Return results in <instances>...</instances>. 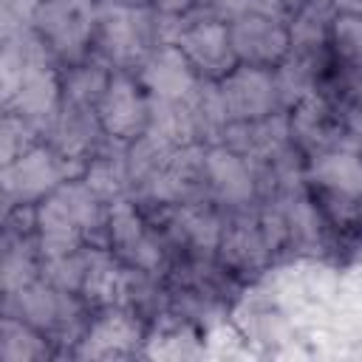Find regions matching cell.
I'll use <instances>...</instances> for the list:
<instances>
[{"label": "cell", "instance_id": "1", "mask_svg": "<svg viewBox=\"0 0 362 362\" xmlns=\"http://www.w3.org/2000/svg\"><path fill=\"white\" fill-rule=\"evenodd\" d=\"M37 243L45 260L82 249V240L107 226L102 215V198L85 181H62L51 195L37 201L34 209Z\"/></svg>", "mask_w": 362, "mask_h": 362}, {"label": "cell", "instance_id": "2", "mask_svg": "<svg viewBox=\"0 0 362 362\" xmlns=\"http://www.w3.org/2000/svg\"><path fill=\"white\" fill-rule=\"evenodd\" d=\"M156 45V11L127 3H102L96 48L110 65L144 62Z\"/></svg>", "mask_w": 362, "mask_h": 362}, {"label": "cell", "instance_id": "3", "mask_svg": "<svg viewBox=\"0 0 362 362\" xmlns=\"http://www.w3.org/2000/svg\"><path fill=\"white\" fill-rule=\"evenodd\" d=\"M31 23L57 57L79 59L96 37L99 8L93 0H42Z\"/></svg>", "mask_w": 362, "mask_h": 362}, {"label": "cell", "instance_id": "4", "mask_svg": "<svg viewBox=\"0 0 362 362\" xmlns=\"http://www.w3.org/2000/svg\"><path fill=\"white\" fill-rule=\"evenodd\" d=\"M76 167H68V158H62L54 147L34 144L23 156L6 164L3 170V189L11 204H31L51 195L62 181L76 175Z\"/></svg>", "mask_w": 362, "mask_h": 362}, {"label": "cell", "instance_id": "5", "mask_svg": "<svg viewBox=\"0 0 362 362\" xmlns=\"http://www.w3.org/2000/svg\"><path fill=\"white\" fill-rule=\"evenodd\" d=\"M178 48L187 54V59L204 79H223L238 65L229 40V25L223 20L198 17L187 11V28L178 37Z\"/></svg>", "mask_w": 362, "mask_h": 362}, {"label": "cell", "instance_id": "6", "mask_svg": "<svg viewBox=\"0 0 362 362\" xmlns=\"http://www.w3.org/2000/svg\"><path fill=\"white\" fill-rule=\"evenodd\" d=\"M96 116L102 130L116 141H133L147 130L150 122V96L127 74H113L99 105Z\"/></svg>", "mask_w": 362, "mask_h": 362}, {"label": "cell", "instance_id": "7", "mask_svg": "<svg viewBox=\"0 0 362 362\" xmlns=\"http://www.w3.org/2000/svg\"><path fill=\"white\" fill-rule=\"evenodd\" d=\"M229 40L238 62L243 65H257V68H272L280 65L291 54V40H288V25L246 11L229 23Z\"/></svg>", "mask_w": 362, "mask_h": 362}, {"label": "cell", "instance_id": "8", "mask_svg": "<svg viewBox=\"0 0 362 362\" xmlns=\"http://www.w3.org/2000/svg\"><path fill=\"white\" fill-rule=\"evenodd\" d=\"M221 82V93L226 102L229 122H255L277 110V85L269 68L257 65H235Z\"/></svg>", "mask_w": 362, "mask_h": 362}, {"label": "cell", "instance_id": "9", "mask_svg": "<svg viewBox=\"0 0 362 362\" xmlns=\"http://www.w3.org/2000/svg\"><path fill=\"white\" fill-rule=\"evenodd\" d=\"M288 139H291V116L274 110L255 122H229L221 144L232 147L252 164H269L286 153Z\"/></svg>", "mask_w": 362, "mask_h": 362}, {"label": "cell", "instance_id": "10", "mask_svg": "<svg viewBox=\"0 0 362 362\" xmlns=\"http://www.w3.org/2000/svg\"><path fill=\"white\" fill-rule=\"evenodd\" d=\"M198 82V71L178 45H156L141 62V88L147 96L187 102Z\"/></svg>", "mask_w": 362, "mask_h": 362}, {"label": "cell", "instance_id": "11", "mask_svg": "<svg viewBox=\"0 0 362 362\" xmlns=\"http://www.w3.org/2000/svg\"><path fill=\"white\" fill-rule=\"evenodd\" d=\"M8 105H11L14 113H20L31 122H40V119L54 122V116L62 105V85H59V76L45 62L42 45L28 57V62L23 68V76H20Z\"/></svg>", "mask_w": 362, "mask_h": 362}, {"label": "cell", "instance_id": "12", "mask_svg": "<svg viewBox=\"0 0 362 362\" xmlns=\"http://www.w3.org/2000/svg\"><path fill=\"white\" fill-rule=\"evenodd\" d=\"M107 238H110L113 249L119 252V257L127 260L130 266H136L141 272H156L158 269L161 249L150 238V232L144 229L136 206L127 198L110 201V209H107Z\"/></svg>", "mask_w": 362, "mask_h": 362}, {"label": "cell", "instance_id": "13", "mask_svg": "<svg viewBox=\"0 0 362 362\" xmlns=\"http://www.w3.org/2000/svg\"><path fill=\"white\" fill-rule=\"evenodd\" d=\"M255 164L235 153L226 144H212L206 150V184L218 195V201L243 206L257 192V175L252 170Z\"/></svg>", "mask_w": 362, "mask_h": 362}, {"label": "cell", "instance_id": "14", "mask_svg": "<svg viewBox=\"0 0 362 362\" xmlns=\"http://www.w3.org/2000/svg\"><path fill=\"white\" fill-rule=\"evenodd\" d=\"M11 300L17 305L20 320H25L28 325H34L40 331L62 328L65 322H74V317H76V305L71 300V291L57 288L45 277L28 283L17 294H11Z\"/></svg>", "mask_w": 362, "mask_h": 362}, {"label": "cell", "instance_id": "15", "mask_svg": "<svg viewBox=\"0 0 362 362\" xmlns=\"http://www.w3.org/2000/svg\"><path fill=\"white\" fill-rule=\"evenodd\" d=\"M102 130L96 107H85V105H68L62 102L54 122H51V147L74 161L82 164V158H88V153L96 144V133Z\"/></svg>", "mask_w": 362, "mask_h": 362}, {"label": "cell", "instance_id": "16", "mask_svg": "<svg viewBox=\"0 0 362 362\" xmlns=\"http://www.w3.org/2000/svg\"><path fill=\"white\" fill-rule=\"evenodd\" d=\"M141 339V322L127 311H107L102 314L85 334V342L79 348V356H124L136 351Z\"/></svg>", "mask_w": 362, "mask_h": 362}, {"label": "cell", "instance_id": "17", "mask_svg": "<svg viewBox=\"0 0 362 362\" xmlns=\"http://www.w3.org/2000/svg\"><path fill=\"white\" fill-rule=\"evenodd\" d=\"M308 178L337 195L356 198L362 195V156L356 150L331 147L311 158Z\"/></svg>", "mask_w": 362, "mask_h": 362}, {"label": "cell", "instance_id": "18", "mask_svg": "<svg viewBox=\"0 0 362 362\" xmlns=\"http://www.w3.org/2000/svg\"><path fill=\"white\" fill-rule=\"evenodd\" d=\"M218 249H221L223 263L232 269H240V272L263 266L272 252L257 221H235L232 226H226Z\"/></svg>", "mask_w": 362, "mask_h": 362}, {"label": "cell", "instance_id": "19", "mask_svg": "<svg viewBox=\"0 0 362 362\" xmlns=\"http://www.w3.org/2000/svg\"><path fill=\"white\" fill-rule=\"evenodd\" d=\"M127 272L102 249H90L88 252V272H85V283L79 288V294L88 303L96 305H113L122 300V294H127Z\"/></svg>", "mask_w": 362, "mask_h": 362}, {"label": "cell", "instance_id": "20", "mask_svg": "<svg viewBox=\"0 0 362 362\" xmlns=\"http://www.w3.org/2000/svg\"><path fill=\"white\" fill-rule=\"evenodd\" d=\"M334 8L328 0H305V6L297 11V17L288 23V40H291V54H305L317 57L328 40L331 23H334Z\"/></svg>", "mask_w": 362, "mask_h": 362}, {"label": "cell", "instance_id": "21", "mask_svg": "<svg viewBox=\"0 0 362 362\" xmlns=\"http://www.w3.org/2000/svg\"><path fill=\"white\" fill-rule=\"evenodd\" d=\"M187 102H189V113H192V124H195V139L221 144L223 130L229 124V113H226V102H223V93H221V82L201 79Z\"/></svg>", "mask_w": 362, "mask_h": 362}, {"label": "cell", "instance_id": "22", "mask_svg": "<svg viewBox=\"0 0 362 362\" xmlns=\"http://www.w3.org/2000/svg\"><path fill=\"white\" fill-rule=\"evenodd\" d=\"M144 133L156 136L158 141H164L170 147L195 144L198 139H195V124H192L189 102H170V99L150 96V122H147Z\"/></svg>", "mask_w": 362, "mask_h": 362}, {"label": "cell", "instance_id": "23", "mask_svg": "<svg viewBox=\"0 0 362 362\" xmlns=\"http://www.w3.org/2000/svg\"><path fill=\"white\" fill-rule=\"evenodd\" d=\"M274 85L283 107L300 105L305 96L317 93V57L288 54L274 71Z\"/></svg>", "mask_w": 362, "mask_h": 362}, {"label": "cell", "instance_id": "24", "mask_svg": "<svg viewBox=\"0 0 362 362\" xmlns=\"http://www.w3.org/2000/svg\"><path fill=\"white\" fill-rule=\"evenodd\" d=\"M297 110L291 113V139H300L308 147L317 144H334V119H331V107L320 93L305 96L300 105H294Z\"/></svg>", "mask_w": 362, "mask_h": 362}, {"label": "cell", "instance_id": "25", "mask_svg": "<svg viewBox=\"0 0 362 362\" xmlns=\"http://www.w3.org/2000/svg\"><path fill=\"white\" fill-rule=\"evenodd\" d=\"M173 226H175V235L187 243H192L195 249L201 252H212L221 246V235H223V226L218 221V215L206 206H198V204H184L175 209L173 215Z\"/></svg>", "mask_w": 362, "mask_h": 362}, {"label": "cell", "instance_id": "26", "mask_svg": "<svg viewBox=\"0 0 362 362\" xmlns=\"http://www.w3.org/2000/svg\"><path fill=\"white\" fill-rule=\"evenodd\" d=\"M107 82H110V76L99 65H74L59 79V85H62V102L96 107L99 99H102V93H105V88H107Z\"/></svg>", "mask_w": 362, "mask_h": 362}, {"label": "cell", "instance_id": "27", "mask_svg": "<svg viewBox=\"0 0 362 362\" xmlns=\"http://www.w3.org/2000/svg\"><path fill=\"white\" fill-rule=\"evenodd\" d=\"M102 201H116L122 198L124 187L130 184L127 178V164L124 158H110V156H99L90 161V167L85 170V178H82Z\"/></svg>", "mask_w": 362, "mask_h": 362}, {"label": "cell", "instance_id": "28", "mask_svg": "<svg viewBox=\"0 0 362 362\" xmlns=\"http://www.w3.org/2000/svg\"><path fill=\"white\" fill-rule=\"evenodd\" d=\"M45 354L48 351L42 339L34 334V325H28L25 320H14V317L3 320V359L6 362H28Z\"/></svg>", "mask_w": 362, "mask_h": 362}, {"label": "cell", "instance_id": "29", "mask_svg": "<svg viewBox=\"0 0 362 362\" xmlns=\"http://www.w3.org/2000/svg\"><path fill=\"white\" fill-rule=\"evenodd\" d=\"M45 280L54 283L57 288L62 291H79L82 283H85V272H88V252H71V255H62V257H51L45 260Z\"/></svg>", "mask_w": 362, "mask_h": 362}, {"label": "cell", "instance_id": "30", "mask_svg": "<svg viewBox=\"0 0 362 362\" xmlns=\"http://www.w3.org/2000/svg\"><path fill=\"white\" fill-rule=\"evenodd\" d=\"M37 280V263L31 257V252L20 243V246H8L6 257H3V288L6 294H17L20 288H25L28 283Z\"/></svg>", "mask_w": 362, "mask_h": 362}, {"label": "cell", "instance_id": "31", "mask_svg": "<svg viewBox=\"0 0 362 362\" xmlns=\"http://www.w3.org/2000/svg\"><path fill=\"white\" fill-rule=\"evenodd\" d=\"M334 48L348 62H362V14H334Z\"/></svg>", "mask_w": 362, "mask_h": 362}, {"label": "cell", "instance_id": "32", "mask_svg": "<svg viewBox=\"0 0 362 362\" xmlns=\"http://www.w3.org/2000/svg\"><path fill=\"white\" fill-rule=\"evenodd\" d=\"M31 133H34L31 119H25V116H20L14 110L6 116V122H3V164L14 161L17 156H23L25 150L34 147L31 144Z\"/></svg>", "mask_w": 362, "mask_h": 362}, {"label": "cell", "instance_id": "33", "mask_svg": "<svg viewBox=\"0 0 362 362\" xmlns=\"http://www.w3.org/2000/svg\"><path fill=\"white\" fill-rule=\"evenodd\" d=\"M198 17H212V20H235L240 14L249 11V0H195V6L189 8Z\"/></svg>", "mask_w": 362, "mask_h": 362}, {"label": "cell", "instance_id": "34", "mask_svg": "<svg viewBox=\"0 0 362 362\" xmlns=\"http://www.w3.org/2000/svg\"><path fill=\"white\" fill-rule=\"evenodd\" d=\"M305 6V0H249V11L272 17L277 23H291L297 17V11Z\"/></svg>", "mask_w": 362, "mask_h": 362}, {"label": "cell", "instance_id": "35", "mask_svg": "<svg viewBox=\"0 0 362 362\" xmlns=\"http://www.w3.org/2000/svg\"><path fill=\"white\" fill-rule=\"evenodd\" d=\"M105 3H127V6H144L147 0H105Z\"/></svg>", "mask_w": 362, "mask_h": 362}, {"label": "cell", "instance_id": "36", "mask_svg": "<svg viewBox=\"0 0 362 362\" xmlns=\"http://www.w3.org/2000/svg\"><path fill=\"white\" fill-rule=\"evenodd\" d=\"M356 99H359V107H362V85H359V93H356Z\"/></svg>", "mask_w": 362, "mask_h": 362}]
</instances>
